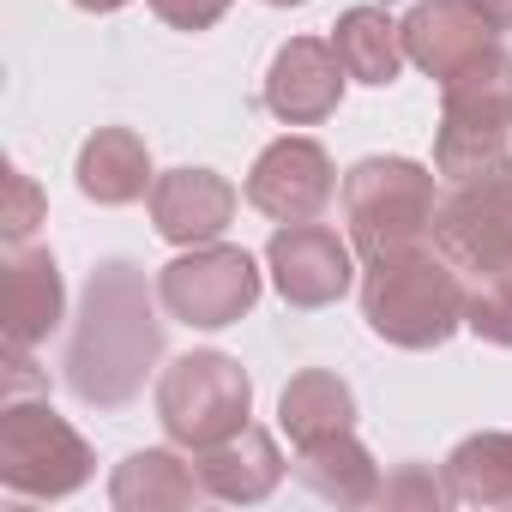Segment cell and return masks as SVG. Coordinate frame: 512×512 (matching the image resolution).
<instances>
[{"mask_svg": "<svg viewBox=\"0 0 512 512\" xmlns=\"http://www.w3.org/2000/svg\"><path fill=\"white\" fill-rule=\"evenodd\" d=\"M163 356V320L151 308L145 272L133 260H103L91 272L73 344H67V386L79 404L121 410L145 392V374Z\"/></svg>", "mask_w": 512, "mask_h": 512, "instance_id": "obj_1", "label": "cell"}, {"mask_svg": "<svg viewBox=\"0 0 512 512\" xmlns=\"http://www.w3.org/2000/svg\"><path fill=\"white\" fill-rule=\"evenodd\" d=\"M464 278L440 247H392L368 260L362 278V320L374 326V338L398 344V350H434L464 326Z\"/></svg>", "mask_w": 512, "mask_h": 512, "instance_id": "obj_2", "label": "cell"}, {"mask_svg": "<svg viewBox=\"0 0 512 512\" xmlns=\"http://www.w3.org/2000/svg\"><path fill=\"white\" fill-rule=\"evenodd\" d=\"M512 169V55L494 43L470 67L440 85V133H434V175L482 181Z\"/></svg>", "mask_w": 512, "mask_h": 512, "instance_id": "obj_3", "label": "cell"}, {"mask_svg": "<svg viewBox=\"0 0 512 512\" xmlns=\"http://www.w3.org/2000/svg\"><path fill=\"white\" fill-rule=\"evenodd\" d=\"M434 211V175L410 157H362L344 175V223L368 260L434 235Z\"/></svg>", "mask_w": 512, "mask_h": 512, "instance_id": "obj_4", "label": "cell"}, {"mask_svg": "<svg viewBox=\"0 0 512 512\" xmlns=\"http://www.w3.org/2000/svg\"><path fill=\"white\" fill-rule=\"evenodd\" d=\"M247 404H253V380L223 350H193V356L169 362L157 380V422L187 452H205V446L241 434Z\"/></svg>", "mask_w": 512, "mask_h": 512, "instance_id": "obj_5", "label": "cell"}, {"mask_svg": "<svg viewBox=\"0 0 512 512\" xmlns=\"http://www.w3.org/2000/svg\"><path fill=\"white\" fill-rule=\"evenodd\" d=\"M0 482L25 500H67L91 482V446L31 398H7L0 410Z\"/></svg>", "mask_w": 512, "mask_h": 512, "instance_id": "obj_6", "label": "cell"}, {"mask_svg": "<svg viewBox=\"0 0 512 512\" xmlns=\"http://www.w3.org/2000/svg\"><path fill=\"white\" fill-rule=\"evenodd\" d=\"M157 302L169 320L181 326H235L253 302H260V266H253L247 247H223V241H205L193 253L163 266L157 278Z\"/></svg>", "mask_w": 512, "mask_h": 512, "instance_id": "obj_7", "label": "cell"}, {"mask_svg": "<svg viewBox=\"0 0 512 512\" xmlns=\"http://www.w3.org/2000/svg\"><path fill=\"white\" fill-rule=\"evenodd\" d=\"M434 247L470 278L512 272V169L458 181V193L434 211Z\"/></svg>", "mask_w": 512, "mask_h": 512, "instance_id": "obj_8", "label": "cell"}, {"mask_svg": "<svg viewBox=\"0 0 512 512\" xmlns=\"http://www.w3.org/2000/svg\"><path fill=\"white\" fill-rule=\"evenodd\" d=\"M332 193H338V175L314 139H278L247 169V205L278 223H314L332 205Z\"/></svg>", "mask_w": 512, "mask_h": 512, "instance_id": "obj_9", "label": "cell"}, {"mask_svg": "<svg viewBox=\"0 0 512 512\" xmlns=\"http://www.w3.org/2000/svg\"><path fill=\"white\" fill-rule=\"evenodd\" d=\"M266 266L290 308H332L350 290V247L326 223H284L266 247Z\"/></svg>", "mask_w": 512, "mask_h": 512, "instance_id": "obj_10", "label": "cell"}, {"mask_svg": "<svg viewBox=\"0 0 512 512\" xmlns=\"http://www.w3.org/2000/svg\"><path fill=\"white\" fill-rule=\"evenodd\" d=\"M344 61L332 43L320 37H290L278 55H272V73H266V109L284 121V127H314L338 109L344 97Z\"/></svg>", "mask_w": 512, "mask_h": 512, "instance_id": "obj_11", "label": "cell"}, {"mask_svg": "<svg viewBox=\"0 0 512 512\" xmlns=\"http://www.w3.org/2000/svg\"><path fill=\"white\" fill-rule=\"evenodd\" d=\"M404 55L428 73V79H452L458 67H470L476 55L494 49V25L470 7V0H416L398 25Z\"/></svg>", "mask_w": 512, "mask_h": 512, "instance_id": "obj_12", "label": "cell"}, {"mask_svg": "<svg viewBox=\"0 0 512 512\" xmlns=\"http://www.w3.org/2000/svg\"><path fill=\"white\" fill-rule=\"evenodd\" d=\"M235 217V187L211 169H169L151 187V223L175 247H205L229 229Z\"/></svg>", "mask_w": 512, "mask_h": 512, "instance_id": "obj_13", "label": "cell"}, {"mask_svg": "<svg viewBox=\"0 0 512 512\" xmlns=\"http://www.w3.org/2000/svg\"><path fill=\"white\" fill-rule=\"evenodd\" d=\"M67 290H61V266L49 247H13L7 253V284H0V320H7V350H31L37 338H49L61 326Z\"/></svg>", "mask_w": 512, "mask_h": 512, "instance_id": "obj_14", "label": "cell"}, {"mask_svg": "<svg viewBox=\"0 0 512 512\" xmlns=\"http://www.w3.org/2000/svg\"><path fill=\"white\" fill-rule=\"evenodd\" d=\"M199 482L211 500H229V506H253V500H266L278 482H284V458H278V440L266 428H241L217 446L199 452Z\"/></svg>", "mask_w": 512, "mask_h": 512, "instance_id": "obj_15", "label": "cell"}, {"mask_svg": "<svg viewBox=\"0 0 512 512\" xmlns=\"http://www.w3.org/2000/svg\"><path fill=\"white\" fill-rule=\"evenodd\" d=\"M151 181V151L133 127H97L79 151V193L97 205H133L145 199Z\"/></svg>", "mask_w": 512, "mask_h": 512, "instance_id": "obj_16", "label": "cell"}, {"mask_svg": "<svg viewBox=\"0 0 512 512\" xmlns=\"http://www.w3.org/2000/svg\"><path fill=\"white\" fill-rule=\"evenodd\" d=\"M278 422H284V434L296 440V452H302V446H320V440L356 428V392H350L332 368H302V374L284 386V398H278Z\"/></svg>", "mask_w": 512, "mask_h": 512, "instance_id": "obj_17", "label": "cell"}, {"mask_svg": "<svg viewBox=\"0 0 512 512\" xmlns=\"http://www.w3.org/2000/svg\"><path fill=\"white\" fill-rule=\"evenodd\" d=\"M296 476L320 494V500H338V506H374L380 500V464L368 458V446L350 434H332L320 446H302L296 452Z\"/></svg>", "mask_w": 512, "mask_h": 512, "instance_id": "obj_18", "label": "cell"}, {"mask_svg": "<svg viewBox=\"0 0 512 512\" xmlns=\"http://www.w3.org/2000/svg\"><path fill=\"white\" fill-rule=\"evenodd\" d=\"M205 494V482H199V464H181L175 452H163V446H151V452H133L121 470H115V482H109V500L121 506V512H163V506H193Z\"/></svg>", "mask_w": 512, "mask_h": 512, "instance_id": "obj_19", "label": "cell"}, {"mask_svg": "<svg viewBox=\"0 0 512 512\" xmlns=\"http://www.w3.org/2000/svg\"><path fill=\"white\" fill-rule=\"evenodd\" d=\"M446 494L458 506H506L512 512V428H488L452 446Z\"/></svg>", "mask_w": 512, "mask_h": 512, "instance_id": "obj_20", "label": "cell"}, {"mask_svg": "<svg viewBox=\"0 0 512 512\" xmlns=\"http://www.w3.org/2000/svg\"><path fill=\"white\" fill-rule=\"evenodd\" d=\"M332 49H338L344 73L362 79V85H392L398 67L410 61L398 25L386 19V7H350V13L338 19V31H332Z\"/></svg>", "mask_w": 512, "mask_h": 512, "instance_id": "obj_21", "label": "cell"}, {"mask_svg": "<svg viewBox=\"0 0 512 512\" xmlns=\"http://www.w3.org/2000/svg\"><path fill=\"white\" fill-rule=\"evenodd\" d=\"M464 326L500 350H512V272H494V278H476L470 302H464Z\"/></svg>", "mask_w": 512, "mask_h": 512, "instance_id": "obj_22", "label": "cell"}, {"mask_svg": "<svg viewBox=\"0 0 512 512\" xmlns=\"http://www.w3.org/2000/svg\"><path fill=\"white\" fill-rule=\"evenodd\" d=\"M446 500H452L446 476L434 482V470H422V464H398V476L380 482V506H446Z\"/></svg>", "mask_w": 512, "mask_h": 512, "instance_id": "obj_23", "label": "cell"}, {"mask_svg": "<svg viewBox=\"0 0 512 512\" xmlns=\"http://www.w3.org/2000/svg\"><path fill=\"white\" fill-rule=\"evenodd\" d=\"M43 223V193L25 169H7V217H0V229H7V241L19 247L31 229Z\"/></svg>", "mask_w": 512, "mask_h": 512, "instance_id": "obj_24", "label": "cell"}, {"mask_svg": "<svg viewBox=\"0 0 512 512\" xmlns=\"http://www.w3.org/2000/svg\"><path fill=\"white\" fill-rule=\"evenodd\" d=\"M151 13L175 31H211L229 13V0H151Z\"/></svg>", "mask_w": 512, "mask_h": 512, "instance_id": "obj_25", "label": "cell"}, {"mask_svg": "<svg viewBox=\"0 0 512 512\" xmlns=\"http://www.w3.org/2000/svg\"><path fill=\"white\" fill-rule=\"evenodd\" d=\"M31 392H49V380L31 368L25 350H7V398H31Z\"/></svg>", "mask_w": 512, "mask_h": 512, "instance_id": "obj_26", "label": "cell"}, {"mask_svg": "<svg viewBox=\"0 0 512 512\" xmlns=\"http://www.w3.org/2000/svg\"><path fill=\"white\" fill-rule=\"evenodd\" d=\"M470 7H476L494 31H512V0H470Z\"/></svg>", "mask_w": 512, "mask_h": 512, "instance_id": "obj_27", "label": "cell"}, {"mask_svg": "<svg viewBox=\"0 0 512 512\" xmlns=\"http://www.w3.org/2000/svg\"><path fill=\"white\" fill-rule=\"evenodd\" d=\"M73 7H85V13H115V7H127V0H73Z\"/></svg>", "mask_w": 512, "mask_h": 512, "instance_id": "obj_28", "label": "cell"}, {"mask_svg": "<svg viewBox=\"0 0 512 512\" xmlns=\"http://www.w3.org/2000/svg\"><path fill=\"white\" fill-rule=\"evenodd\" d=\"M266 7H302V0H266Z\"/></svg>", "mask_w": 512, "mask_h": 512, "instance_id": "obj_29", "label": "cell"}]
</instances>
